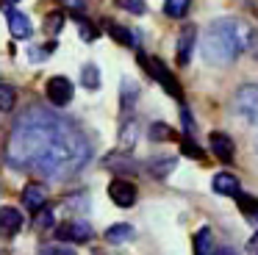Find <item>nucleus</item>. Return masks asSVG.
<instances>
[{
  "label": "nucleus",
  "mask_w": 258,
  "mask_h": 255,
  "mask_svg": "<svg viewBox=\"0 0 258 255\" xmlns=\"http://www.w3.org/2000/svg\"><path fill=\"white\" fill-rule=\"evenodd\" d=\"M56 236L61 238V241L86 244L92 236H95V230H92V225H89V222H84V219H70V222H64V225L56 230Z\"/></svg>",
  "instance_id": "nucleus-6"
},
{
  "label": "nucleus",
  "mask_w": 258,
  "mask_h": 255,
  "mask_svg": "<svg viewBox=\"0 0 258 255\" xmlns=\"http://www.w3.org/2000/svg\"><path fill=\"white\" fill-rule=\"evenodd\" d=\"M247 255H258V233L250 236V241H247Z\"/></svg>",
  "instance_id": "nucleus-34"
},
{
  "label": "nucleus",
  "mask_w": 258,
  "mask_h": 255,
  "mask_svg": "<svg viewBox=\"0 0 258 255\" xmlns=\"http://www.w3.org/2000/svg\"><path fill=\"white\" fill-rule=\"evenodd\" d=\"M211 255H236V249H230V247H222V249H214Z\"/></svg>",
  "instance_id": "nucleus-36"
},
{
  "label": "nucleus",
  "mask_w": 258,
  "mask_h": 255,
  "mask_svg": "<svg viewBox=\"0 0 258 255\" xmlns=\"http://www.w3.org/2000/svg\"><path fill=\"white\" fill-rule=\"evenodd\" d=\"M92 161V142L73 119L50 108H28L17 116L6 139V164L17 172L64 180Z\"/></svg>",
  "instance_id": "nucleus-1"
},
{
  "label": "nucleus",
  "mask_w": 258,
  "mask_h": 255,
  "mask_svg": "<svg viewBox=\"0 0 258 255\" xmlns=\"http://www.w3.org/2000/svg\"><path fill=\"white\" fill-rule=\"evenodd\" d=\"M134 236H136V230L131 225H111L106 230V241L108 244H125V241H131Z\"/></svg>",
  "instance_id": "nucleus-18"
},
{
  "label": "nucleus",
  "mask_w": 258,
  "mask_h": 255,
  "mask_svg": "<svg viewBox=\"0 0 258 255\" xmlns=\"http://www.w3.org/2000/svg\"><path fill=\"white\" fill-rule=\"evenodd\" d=\"M64 205L73 208V211H78V214H86V211H89V197H86L84 192H78V194H73V197L64 200Z\"/></svg>",
  "instance_id": "nucleus-25"
},
{
  "label": "nucleus",
  "mask_w": 258,
  "mask_h": 255,
  "mask_svg": "<svg viewBox=\"0 0 258 255\" xmlns=\"http://www.w3.org/2000/svg\"><path fill=\"white\" fill-rule=\"evenodd\" d=\"M103 166L106 169H111V172H139V164H136L134 158H131L128 153H111V155H106L103 158Z\"/></svg>",
  "instance_id": "nucleus-13"
},
{
  "label": "nucleus",
  "mask_w": 258,
  "mask_h": 255,
  "mask_svg": "<svg viewBox=\"0 0 258 255\" xmlns=\"http://www.w3.org/2000/svg\"><path fill=\"white\" fill-rule=\"evenodd\" d=\"M73 20L78 22V33H81V39L84 42H92V39H97V28L92 25L86 17H81V14H73Z\"/></svg>",
  "instance_id": "nucleus-24"
},
{
  "label": "nucleus",
  "mask_w": 258,
  "mask_h": 255,
  "mask_svg": "<svg viewBox=\"0 0 258 255\" xmlns=\"http://www.w3.org/2000/svg\"><path fill=\"white\" fill-rule=\"evenodd\" d=\"M61 22H64V17L58 14V11H53V17H47V20H45V28H47V33H58V28H61Z\"/></svg>",
  "instance_id": "nucleus-30"
},
{
  "label": "nucleus",
  "mask_w": 258,
  "mask_h": 255,
  "mask_svg": "<svg viewBox=\"0 0 258 255\" xmlns=\"http://www.w3.org/2000/svg\"><path fill=\"white\" fill-rule=\"evenodd\" d=\"M136 142H139V122L134 116H125L122 128H119V144H122L125 153H131L136 147Z\"/></svg>",
  "instance_id": "nucleus-14"
},
{
  "label": "nucleus",
  "mask_w": 258,
  "mask_h": 255,
  "mask_svg": "<svg viewBox=\"0 0 258 255\" xmlns=\"http://www.w3.org/2000/svg\"><path fill=\"white\" fill-rule=\"evenodd\" d=\"M250 28L239 20H214L206 28V36H203V55H206L208 64L214 67H225L230 61L239 58V53H244L250 47Z\"/></svg>",
  "instance_id": "nucleus-2"
},
{
  "label": "nucleus",
  "mask_w": 258,
  "mask_h": 255,
  "mask_svg": "<svg viewBox=\"0 0 258 255\" xmlns=\"http://www.w3.org/2000/svg\"><path fill=\"white\" fill-rule=\"evenodd\" d=\"M45 203H47V188L42 183H28L23 188V205L28 214H36L39 208H45Z\"/></svg>",
  "instance_id": "nucleus-10"
},
{
  "label": "nucleus",
  "mask_w": 258,
  "mask_h": 255,
  "mask_svg": "<svg viewBox=\"0 0 258 255\" xmlns=\"http://www.w3.org/2000/svg\"><path fill=\"white\" fill-rule=\"evenodd\" d=\"M147 166H150L153 177H167L175 169V158H153Z\"/></svg>",
  "instance_id": "nucleus-22"
},
{
  "label": "nucleus",
  "mask_w": 258,
  "mask_h": 255,
  "mask_svg": "<svg viewBox=\"0 0 258 255\" xmlns=\"http://www.w3.org/2000/svg\"><path fill=\"white\" fill-rule=\"evenodd\" d=\"M214 192L222 194V197H236V194H241V186L230 172H219V175L214 177Z\"/></svg>",
  "instance_id": "nucleus-15"
},
{
  "label": "nucleus",
  "mask_w": 258,
  "mask_h": 255,
  "mask_svg": "<svg viewBox=\"0 0 258 255\" xmlns=\"http://www.w3.org/2000/svg\"><path fill=\"white\" fill-rule=\"evenodd\" d=\"M233 108L244 122L258 125V83H244V86H239V92H236V97H233Z\"/></svg>",
  "instance_id": "nucleus-4"
},
{
  "label": "nucleus",
  "mask_w": 258,
  "mask_h": 255,
  "mask_svg": "<svg viewBox=\"0 0 258 255\" xmlns=\"http://www.w3.org/2000/svg\"><path fill=\"white\" fill-rule=\"evenodd\" d=\"M189 6H191V0H167L164 3V14L172 17V20H180L189 11Z\"/></svg>",
  "instance_id": "nucleus-21"
},
{
  "label": "nucleus",
  "mask_w": 258,
  "mask_h": 255,
  "mask_svg": "<svg viewBox=\"0 0 258 255\" xmlns=\"http://www.w3.org/2000/svg\"><path fill=\"white\" fill-rule=\"evenodd\" d=\"M180 153L189 155V158H195V161H200L203 155H206V153H203V150L197 147L195 142H191V136H183V139H180Z\"/></svg>",
  "instance_id": "nucleus-26"
},
{
  "label": "nucleus",
  "mask_w": 258,
  "mask_h": 255,
  "mask_svg": "<svg viewBox=\"0 0 258 255\" xmlns=\"http://www.w3.org/2000/svg\"><path fill=\"white\" fill-rule=\"evenodd\" d=\"M81 81H84L86 89H100V70L95 64H86L81 70Z\"/></svg>",
  "instance_id": "nucleus-23"
},
{
  "label": "nucleus",
  "mask_w": 258,
  "mask_h": 255,
  "mask_svg": "<svg viewBox=\"0 0 258 255\" xmlns=\"http://www.w3.org/2000/svg\"><path fill=\"white\" fill-rule=\"evenodd\" d=\"M6 3H17V0H6Z\"/></svg>",
  "instance_id": "nucleus-37"
},
{
  "label": "nucleus",
  "mask_w": 258,
  "mask_h": 255,
  "mask_svg": "<svg viewBox=\"0 0 258 255\" xmlns=\"http://www.w3.org/2000/svg\"><path fill=\"white\" fill-rule=\"evenodd\" d=\"M23 214H20L17 208H12V205H6V208H0V236L3 238H12L20 233V227H23Z\"/></svg>",
  "instance_id": "nucleus-9"
},
{
  "label": "nucleus",
  "mask_w": 258,
  "mask_h": 255,
  "mask_svg": "<svg viewBox=\"0 0 258 255\" xmlns=\"http://www.w3.org/2000/svg\"><path fill=\"white\" fill-rule=\"evenodd\" d=\"M195 39H197V28H195V25H186L183 31L178 33V61H180L183 67L191 61V50H195Z\"/></svg>",
  "instance_id": "nucleus-12"
},
{
  "label": "nucleus",
  "mask_w": 258,
  "mask_h": 255,
  "mask_svg": "<svg viewBox=\"0 0 258 255\" xmlns=\"http://www.w3.org/2000/svg\"><path fill=\"white\" fill-rule=\"evenodd\" d=\"M67 9H73V11H84L86 9V0H61Z\"/></svg>",
  "instance_id": "nucleus-33"
},
{
  "label": "nucleus",
  "mask_w": 258,
  "mask_h": 255,
  "mask_svg": "<svg viewBox=\"0 0 258 255\" xmlns=\"http://www.w3.org/2000/svg\"><path fill=\"white\" fill-rule=\"evenodd\" d=\"M6 9V6H3ZM6 20H9V31H12L14 39H20V42H25V39H31V33H34V25H31L28 14L20 9H6Z\"/></svg>",
  "instance_id": "nucleus-7"
},
{
  "label": "nucleus",
  "mask_w": 258,
  "mask_h": 255,
  "mask_svg": "<svg viewBox=\"0 0 258 255\" xmlns=\"http://www.w3.org/2000/svg\"><path fill=\"white\" fill-rule=\"evenodd\" d=\"M150 139L153 142H167V139H172V131H169L164 122H153L150 125Z\"/></svg>",
  "instance_id": "nucleus-27"
},
{
  "label": "nucleus",
  "mask_w": 258,
  "mask_h": 255,
  "mask_svg": "<svg viewBox=\"0 0 258 255\" xmlns=\"http://www.w3.org/2000/svg\"><path fill=\"white\" fill-rule=\"evenodd\" d=\"M42 255H75L73 249H64V247H53V249H47V252H42Z\"/></svg>",
  "instance_id": "nucleus-35"
},
{
  "label": "nucleus",
  "mask_w": 258,
  "mask_h": 255,
  "mask_svg": "<svg viewBox=\"0 0 258 255\" xmlns=\"http://www.w3.org/2000/svg\"><path fill=\"white\" fill-rule=\"evenodd\" d=\"M14 100H17V92H14L12 86H3V83H0V108H12Z\"/></svg>",
  "instance_id": "nucleus-29"
},
{
  "label": "nucleus",
  "mask_w": 258,
  "mask_h": 255,
  "mask_svg": "<svg viewBox=\"0 0 258 255\" xmlns=\"http://www.w3.org/2000/svg\"><path fill=\"white\" fill-rule=\"evenodd\" d=\"M214 233L211 227H200V230L195 233V255H211L214 252Z\"/></svg>",
  "instance_id": "nucleus-16"
},
{
  "label": "nucleus",
  "mask_w": 258,
  "mask_h": 255,
  "mask_svg": "<svg viewBox=\"0 0 258 255\" xmlns=\"http://www.w3.org/2000/svg\"><path fill=\"white\" fill-rule=\"evenodd\" d=\"M53 211H47V208H39L36 211V219H34V225L39 227V230H47V227H53Z\"/></svg>",
  "instance_id": "nucleus-28"
},
{
  "label": "nucleus",
  "mask_w": 258,
  "mask_h": 255,
  "mask_svg": "<svg viewBox=\"0 0 258 255\" xmlns=\"http://www.w3.org/2000/svg\"><path fill=\"white\" fill-rule=\"evenodd\" d=\"M45 94H47V100H50V105L64 108V105L73 100V81L64 78V75H53L45 86Z\"/></svg>",
  "instance_id": "nucleus-5"
},
{
  "label": "nucleus",
  "mask_w": 258,
  "mask_h": 255,
  "mask_svg": "<svg viewBox=\"0 0 258 255\" xmlns=\"http://www.w3.org/2000/svg\"><path fill=\"white\" fill-rule=\"evenodd\" d=\"M208 147H211V153L217 155L219 161H225V164L233 161V142H230V136H225V133L214 131L211 136H208Z\"/></svg>",
  "instance_id": "nucleus-11"
},
{
  "label": "nucleus",
  "mask_w": 258,
  "mask_h": 255,
  "mask_svg": "<svg viewBox=\"0 0 258 255\" xmlns=\"http://www.w3.org/2000/svg\"><path fill=\"white\" fill-rule=\"evenodd\" d=\"M108 197H111L119 208H131V205L136 203V186L117 177V180H111V186H108Z\"/></svg>",
  "instance_id": "nucleus-8"
},
{
  "label": "nucleus",
  "mask_w": 258,
  "mask_h": 255,
  "mask_svg": "<svg viewBox=\"0 0 258 255\" xmlns=\"http://www.w3.org/2000/svg\"><path fill=\"white\" fill-rule=\"evenodd\" d=\"M236 203H239L241 214H244L247 219L258 227V200L255 197H247V194H236Z\"/></svg>",
  "instance_id": "nucleus-19"
},
{
  "label": "nucleus",
  "mask_w": 258,
  "mask_h": 255,
  "mask_svg": "<svg viewBox=\"0 0 258 255\" xmlns=\"http://www.w3.org/2000/svg\"><path fill=\"white\" fill-rule=\"evenodd\" d=\"M136 58H139L142 67H145L147 75H150L153 81H156L158 86H161L164 92L169 94V97H175V100H180V103H183V92H180V86H178V81H175V75L161 64V58H150V55H145V53H139Z\"/></svg>",
  "instance_id": "nucleus-3"
},
{
  "label": "nucleus",
  "mask_w": 258,
  "mask_h": 255,
  "mask_svg": "<svg viewBox=\"0 0 258 255\" xmlns=\"http://www.w3.org/2000/svg\"><path fill=\"white\" fill-rule=\"evenodd\" d=\"M180 122H183V131H186V136H191L195 133V122H191V114H189V108H180Z\"/></svg>",
  "instance_id": "nucleus-31"
},
{
  "label": "nucleus",
  "mask_w": 258,
  "mask_h": 255,
  "mask_svg": "<svg viewBox=\"0 0 258 255\" xmlns=\"http://www.w3.org/2000/svg\"><path fill=\"white\" fill-rule=\"evenodd\" d=\"M122 6H128V9L136 11V14H142V11H145V0H122Z\"/></svg>",
  "instance_id": "nucleus-32"
},
{
  "label": "nucleus",
  "mask_w": 258,
  "mask_h": 255,
  "mask_svg": "<svg viewBox=\"0 0 258 255\" xmlns=\"http://www.w3.org/2000/svg\"><path fill=\"white\" fill-rule=\"evenodd\" d=\"M106 28H108V33H111V39H114V42L125 44V47H139V36H136V33H131L128 28L114 25V22H108Z\"/></svg>",
  "instance_id": "nucleus-17"
},
{
  "label": "nucleus",
  "mask_w": 258,
  "mask_h": 255,
  "mask_svg": "<svg viewBox=\"0 0 258 255\" xmlns=\"http://www.w3.org/2000/svg\"><path fill=\"white\" fill-rule=\"evenodd\" d=\"M134 103H139V86L125 78V81H122V111H125V114L134 108Z\"/></svg>",
  "instance_id": "nucleus-20"
}]
</instances>
